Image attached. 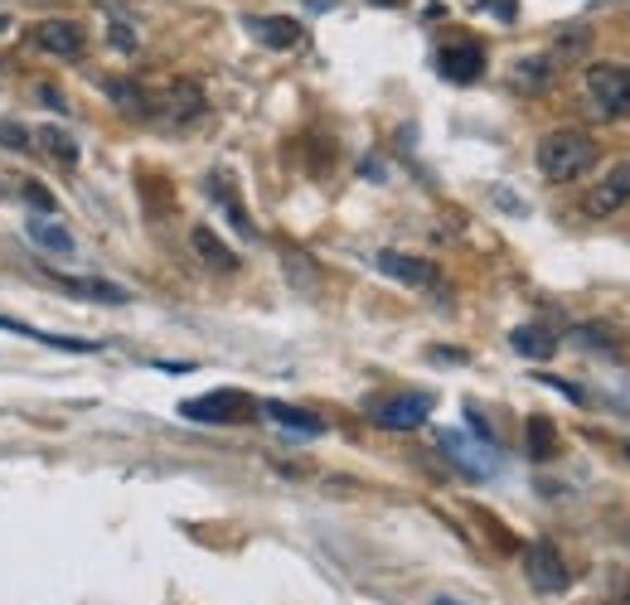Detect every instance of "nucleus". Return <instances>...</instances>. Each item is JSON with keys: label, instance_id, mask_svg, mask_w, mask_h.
Masks as SVG:
<instances>
[{"label": "nucleus", "instance_id": "obj_1", "mask_svg": "<svg viewBox=\"0 0 630 605\" xmlns=\"http://www.w3.org/2000/svg\"><path fill=\"white\" fill-rule=\"evenodd\" d=\"M602 160V145L592 141L587 131L577 127H563V131H549L539 141V151H533V165H539V175L549 184H573L582 180L592 165Z\"/></svg>", "mask_w": 630, "mask_h": 605}, {"label": "nucleus", "instance_id": "obj_2", "mask_svg": "<svg viewBox=\"0 0 630 605\" xmlns=\"http://www.w3.org/2000/svg\"><path fill=\"white\" fill-rule=\"evenodd\" d=\"M587 98L606 121L630 117V64H592L587 68Z\"/></svg>", "mask_w": 630, "mask_h": 605}, {"label": "nucleus", "instance_id": "obj_3", "mask_svg": "<svg viewBox=\"0 0 630 605\" xmlns=\"http://www.w3.org/2000/svg\"><path fill=\"white\" fill-rule=\"evenodd\" d=\"M253 412H257V402L247 398V392H237V388H219V392H209V398L180 402V416L204 422V426H237V422H247Z\"/></svg>", "mask_w": 630, "mask_h": 605}, {"label": "nucleus", "instance_id": "obj_4", "mask_svg": "<svg viewBox=\"0 0 630 605\" xmlns=\"http://www.w3.org/2000/svg\"><path fill=\"white\" fill-rule=\"evenodd\" d=\"M25 39L39 54L64 59V64H74V59L88 54V29H82L78 20H39V25H29Z\"/></svg>", "mask_w": 630, "mask_h": 605}, {"label": "nucleus", "instance_id": "obj_5", "mask_svg": "<svg viewBox=\"0 0 630 605\" xmlns=\"http://www.w3.org/2000/svg\"><path fill=\"white\" fill-rule=\"evenodd\" d=\"M524 577H529L533 591H543V596H563L567 581H573V571H567L563 552L553 548V542H529L524 548Z\"/></svg>", "mask_w": 630, "mask_h": 605}, {"label": "nucleus", "instance_id": "obj_6", "mask_svg": "<svg viewBox=\"0 0 630 605\" xmlns=\"http://www.w3.org/2000/svg\"><path fill=\"white\" fill-rule=\"evenodd\" d=\"M151 117H165L170 127H194V121L204 117V88L194 78H175L170 88L156 98Z\"/></svg>", "mask_w": 630, "mask_h": 605}, {"label": "nucleus", "instance_id": "obj_7", "mask_svg": "<svg viewBox=\"0 0 630 605\" xmlns=\"http://www.w3.org/2000/svg\"><path fill=\"white\" fill-rule=\"evenodd\" d=\"M369 416H374L384 432H412V426H422L432 416V398L427 392H398V398H384L369 407Z\"/></svg>", "mask_w": 630, "mask_h": 605}, {"label": "nucleus", "instance_id": "obj_8", "mask_svg": "<svg viewBox=\"0 0 630 605\" xmlns=\"http://www.w3.org/2000/svg\"><path fill=\"white\" fill-rule=\"evenodd\" d=\"M626 204H630V160L616 165V170L606 175L592 194H582V214L587 218H612V214H621Z\"/></svg>", "mask_w": 630, "mask_h": 605}, {"label": "nucleus", "instance_id": "obj_9", "mask_svg": "<svg viewBox=\"0 0 630 605\" xmlns=\"http://www.w3.org/2000/svg\"><path fill=\"white\" fill-rule=\"evenodd\" d=\"M437 68H441V78H447V82H461V88H466V82H475L485 73V49L475 44V39L447 44L437 54Z\"/></svg>", "mask_w": 630, "mask_h": 605}, {"label": "nucleus", "instance_id": "obj_10", "mask_svg": "<svg viewBox=\"0 0 630 605\" xmlns=\"http://www.w3.org/2000/svg\"><path fill=\"white\" fill-rule=\"evenodd\" d=\"M378 271L384 276L402 281V286H437V267L422 262V257H408V253H378Z\"/></svg>", "mask_w": 630, "mask_h": 605}, {"label": "nucleus", "instance_id": "obj_11", "mask_svg": "<svg viewBox=\"0 0 630 605\" xmlns=\"http://www.w3.org/2000/svg\"><path fill=\"white\" fill-rule=\"evenodd\" d=\"M102 92H107V98L117 102V107L127 112L131 121H137V117L146 121V117H151V107H156V92H146L137 78H102Z\"/></svg>", "mask_w": 630, "mask_h": 605}, {"label": "nucleus", "instance_id": "obj_12", "mask_svg": "<svg viewBox=\"0 0 630 605\" xmlns=\"http://www.w3.org/2000/svg\"><path fill=\"white\" fill-rule=\"evenodd\" d=\"M247 29H253L267 49H296L306 39V29L296 25L292 15H257V20H247Z\"/></svg>", "mask_w": 630, "mask_h": 605}, {"label": "nucleus", "instance_id": "obj_13", "mask_svg": "<svg viewBox=\"0 0 630 605\" xmlns=\"http://www.w3.org/2000/svg\"><path fill=\"white\" fill-rule=\"evenodd\" d=\"M190 243H194V253H200V262L204 267H214V271H223V276H229V271H237V253L229 243H223L219 233H214V228H194L190 233Z\"/></svg>", "mask_w": 630, "mask_h": 605}, {"label": "nucleus", "instance_id": "obj_14", "mask_svg": "<svg viewBox=\"0 0 630 605\" xmlns=\"http://www.w3.org/2000/svg\"><path fill=\"white\" fill-rule=\"evenodd\" d=\"M262 412L272 416L277 426H286V432H296V436H320V432H325V422H320L316 412H301V407H292V402H267Z\"/></svg>", "mask_w": 630, "mask_h": 605}, {"label": "nucleus", "instance_id": "obj_15", "mask_svg": "<svg viewBox=\"0 0 630 605\" xmlns=\"http://www.w3.org/2000/svg\"><path fill=\"white\" fill-rule=\"evenodd\" d=\"M0 330H15V335H25V339H39V344H54V349H68V353H98V349H102V344H92V339H74V335H49V330L20 325V320H10V316H0Z\"/></svg>", "mask_w": 630, "mask_h": 605}, {"label": "nucleus", "instance_id": "obj_16", "mask_svg": "<svg viewBox=\"0 0 630 605\" xmlns=\"http://www.w3.org/2000/svg\"><path fill=\"white\" fill-rule=\"evenodd\" d=\"M510 344L524 353V359H549V353H557V335L549 325H519L510 335Z\"/></svg>", "mask_w": 630, "mask_h": 605}, {"label": "nucleus", "instance_id": "obj_17", "mask_svg": "<svg viewBox=\"0 0 630 605\" xmlns=\"http://www.w3.org/2000/svg\"><path fill=\"white\" fill-rule=\"evenodd\" d=\"M35 141L44 145V155H49L54 165H64V170H74V165H78V141H74L68 131H59V127H39V131H35Z\"/></svg>", "mask_w": 630, "mask_h": 605}, {"label": "nucleus", "instance_id": "obj_18", "mask_svg": "<svg viewBox=\"0 0 630 605\" xmlns=\"http://www.w3.org/2000/svg\"><path fill=\"white\" fill-rule=\"evenodd\" d=\"M25 233H29V243L44 247V253H59V257L74 253V237H68L64 223H44V218H35V223H29Z\"/></svg>", "mask_w": 630, "mask_h": 605}, {"label": "nucleus", "instance_id": "obj_19", "mask_svg": "<svg viewBox=\"0 0 630 605\" xmlns=\"http://www.w3.org/2000/svg\"><path fill=\"white\" fill-rule=\"evenodd\" d=\"M553 82V59H519L514 64V88L519 92H549Z\"/></svg>", "mask_w": 630, "mask_h": 605}, {"label": "nucleus", "instance_id": "obj_20", "mask_svg": "<svg viewBox=\"0 0 630 605\" xmlns=\"http://www.w3.org/2000/svg\"><path fill=\"white\" fill-rule=\"evenodd\" d=\"M529 455L533 461L557 455V426L549 422V416H529Z\"/></svg>", "mask_w": 630, "mask_h": 605}, {"label": "nucleus", "instance_id": "obj_21", "mask_svg": "<svg viewBox=\"0 0 630 605\" xmlns=\"http://www.w3.org/2000/svg\"><path fill=\"white\" fill-rule=\"evenodd\" d=\"M64 291H74L82 300H107V306H121V300H127V291L107 286V281H64Z\"/></svg>", "mask_w": 630, "mask_h": 605}, {"label": "nucleus", "instance_id": "obj_22", "mask_svg": "<svg viewBox=\"0 0 630 605\" xmlns=\"http://www.w3.org/2000/svg\"><path fill=\"white\" fill-rule=\"evenodd\" d=\"M209 190H219V204H223V208H229V218H233V223H237V233H243V237H253V223H247V214H243V204H237L233 184H229V180H223V175H214V180H209Z\"/></svg>", "mask_w": 630, "mask_h": 605}, {"label": "nucleus", "instance_id": "obj_23", "mask_svg": "<svg viewBox=\"0 0 630 605\" xmlns=\"http://www.w3.org/2000/svg\"><path fill=\"white\" fill-rule=\"evenodd\" d=\"M20 194H25V204L35 208V214H54V194H49L39 180H25V184H20Z\"/></svg>", "mask_w": 630, "mask_h": 605}, {"label": "nucleus", "instance_id": "obj_24", "mask_svg": "<svg viewBox=\"0 0 630 605\" xmlns=\"http://www.w3.org/2000/svg\"><path fill=\"white\" fill-rule=\"evenodd\" d=\"M29 141H35V136L20 127V121H5V117H0V145H5V151H29Z\"/></svg>", "mask_w": 630, "mask_h": 605}, {"label": "nucleus", "instance_id": "obj_25", "mask_svg": "<svg viewBox=\"0 0 630 605\" xmlns=\"http://www.w3.org/2000/svg\"><path fill=\"white\" fill-rule=\"evenodd\" d=\"M112 44H117L121 54H137V44H141V39H137V29H131V25H121V20H117V25H112Z\"/></svg>", "mask_w": 630, "mask_h": 605}, {"label": "nucleus", "instance_id": "obj_26", "mask_svg": "<svg viewBox=\"0 0 630 605\" xmlns=\"http://www.w3.org/2000/svg\"><path fill=\"white\" fill-rule=\"evenodd\" d=\"M587 44H592V35H587V29H573V35L557 39V54H587Z\"/></svg>", "mask_w": 630, "mask_h": 605}, {"label": "nucleus", "instance_id": "obj_27", "mask_svg": "<svg viewBox=\"0 0 630 605\" xmlns=\"http://www.w3.org/2000/svg\"><path fill=\"white\" fill-rule=\"evenodd\" d=\"M490 15H500V20H514V0H480Z\"/></svg>", "mask_w": 630, "mask_h": 605}, {"label": "nucleus", "instance_id": "obj_28", "mask_svg": "<svg viewBox=\"0 0 630 605\" xmlns=\"http://www.w3.org/2000/svg\"><path fill=\"white\" fill-rule=\"evenodd\" d=\"M39 98H44V102H49V107H59V112H64V98H59V92H54V88H39Z\"/></svg>", "mask_w": 630, "mask_h": 605}, {"label": "nucleus", "instance_id": "obj_29", "mask_svg": "<svg viewBox=\"0 0 630 605\" xmlns=\"http://www.w3.org/2000/svg\"><path fill=\"white\" fill-rule=\"evenodd\" d=\"M374 5H408V0H374Z\"/></svg>", "mask_w": 630, "mask_h": 605}, {"label": "nucleus", "instance_id": "obj_30", "mask_svg": "<svg viewBox=\"0 0 630 605\" xmlns=\"http://www.w3.org/2000/svg\"><path fill=\"white\" fill-rule=\"evenodd\" d=\"M5 29H10V20H5V15H0V35H5Z\"/></svg>", "mask_w": 630, "mask_h": 605}, {"label": "nucleus", "instance_id": "obj_31", "mask_svg": "<svg viewBox=\"0 0 630 605\" xmlns=\"http://www.w3.org/2000/svg\"><path fill=\"white\" fill-rule=\"evenodd\" d=\"M437 605H461V601H437Z\"/></svg>", "mask_w": 630, "mask_h": 605}, {"label": "nucleus", "instance_id": "obj_32", "mask_svg": "<svg viewBox=\"0 0 630 605\" xmlns=\"http://www.w3.org/2000/svg\"><path fill=\"white\" fill-rule=\"evenodd\" d=\"M626 461H630V441H626Z\"/></svg>", "mask_w": 630, "mask_h": 605}]
</instances>
